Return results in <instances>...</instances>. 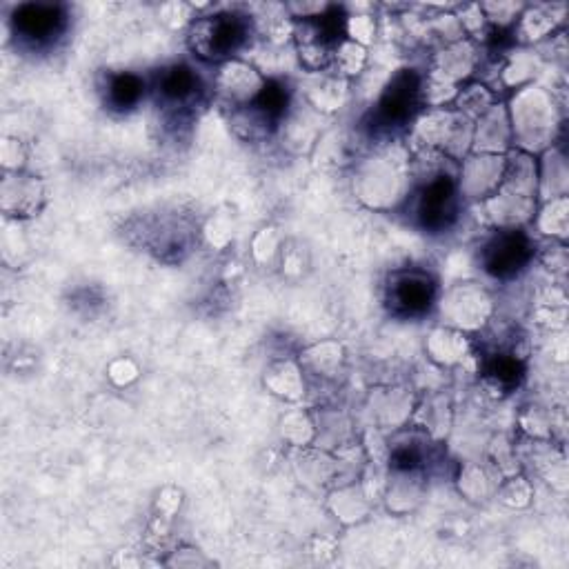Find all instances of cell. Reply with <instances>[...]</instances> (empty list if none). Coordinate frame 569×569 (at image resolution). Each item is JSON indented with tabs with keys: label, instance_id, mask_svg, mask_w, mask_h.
<instances>
[{
	"label": "cell",
	"instance_id": "8992f818",
	"mask_svg": "<svg viewBox=\"0 0 569 569\" xmlns=\"http://www.w3.org/2000/svg\"><path fill=\"white\" fill-rule=\"evenodd\" d=\"M294 45L301 65L312 74L327 72L334 65L336 54V27L329 25V16L321 14L314 18H303L294 23Z\"/></svg>",
	"mask_w": 569,
	"mask_h": 569
},
{
	"label": "cell",
	"instance_id": "5b68a950",
	"mask_svg": "<svg viewBox=\"0 0 569 569\" xmlns=\"http://www.w3.org/2000/svg\"><path fill=\"white\" fill-rule=\"evenodd\" d=\"M438 314L447 327L478 332L494 316V298L478 283H456L438 301Z\"/></svg>",
	"mask_w": 569,
	"mask_h": 569
},
{
	"label": "cell",
	"instance_id": "4fadbf2b",
	"mask_svg": "<svg viewBox=\"0 0 569 569\" xmlns=\"http://www.w3.org/2000/svg\"><path fill=\"white\" fill-rule=\"evenodd\" d=\"M394 476L387 478L383 498L387 509L394 514H409L423 503L425 498V478L421 469H392Z\"/></svg>",
	"mask_w": 569,
	"mask_h": 569
},
{
	"label": "cell",
	"instance_id": "7402d4cb",
	"mask_svg": "<svg viewBox=\"0 0 569 569\" xmlns=\"http://www.w3.org/2000/svg\"><path fill=\"white\" fill-rule=\"evenodd\" d=\"M567 161L565 154L556 145L543 152V161L538 163V196L545 201L567 196Z\"/></svg>",
	"mask_w": 569,
	"mask_h": 569
},
{
	"label": "cell",
	"instance_id": "44dd1931",
	"mask_svg": "<svg viewBox=\"0 0 569 569\" xmlns=\"http://www.w3.org/2000/svg\"><path fill=\"white\" fill-rule=\"evenodd\" d=\"M58 23H61V14H58L54 5H23L14 14L16 34L21 32L25 38H34V41H43V38L52 36Z\"/></svg>",
	"mask_w": 569,
	"mask_h": 569
},
{
	"label": "cell",
	"instance_id": "b9f144b4",
	"mask_svg": "<svg viewBox=\"0 0 569 569\" xmlns=\"http://www.w3.org/2000/svg\"><path fill=\"white\" fill-rule=\"evenodd\" d=\"M163 21L169 27H189L194 21V14H192V7L185 5V3H167L163 9Z\"/></svg>",
	"mask_w": 569,
	"mask_h": 569
},
{
	"label": "cell",
	"instance_id": "ac0fdd59",
	"mask_svg": "<svg viewBox=\"0 0 569 569\" xmlns=\"http://www.w3.org/2000/svg\"><path fill=\"white\" fill-rule=\"evenodd\" d=\"M372 503L374 501L367 496L361 483L358 485L349 483V485H341L329 494L327 507H329V512L336 516L338 523L356 525V523H363L369 516V512H372Z\"/></svg>",
	"mask_w": 569,
	"mask_h": 569
},
{
	"label": "cell",
	"instance_id": "ab89813d",
	"mask_svg": "<svg viewBox=\"0 0 569 569\" xmlns=\"http://www.w3.org/2000/svg\"><path fill=\"white\" fill-rule=\"evenodd\" d=\"M107 376L114 385L127 387V385H132L138 376H141V372H138V365L132 361V358H116L114 363H109Z\"/></svg>",
	"mask_w": 569,
	"mask_h": 569
},
{
	"label": "cell",
	"instance_id": "484cf974",
	"mask_svg": "<svg viewBox=\"0 0 569 569\" xmlns=\"http://www.w3.org/2000/svg\"><path fill=\"white\" fill-rule=\"evenodd\" d=\"M536 229L543 236L556 238V241H565L569 229V203L567 196L552 198L545 201L543 209L536 216Z\"/></svg>",
	"mask_w": 569,
	"mask_h": 569
},
{
	"label": "cell",
	"instance_id": "5bb4252c",
	"mask_svg": "<svg viewBox=\"0 0 569 569\" xmlns=\"http://www.w3.org/2000/svg\"><path fill=\"white\" fill-rule=\"evenodd\" d=\"M478 67V47L472 38H461V41L443 45L441 52L434 56L432 72L441 74L447 81L461 85L467 81Z\"/></svg>",
	"mask_w": 569,
	"mask_h": 569
},
{
	"label": "cell",
	"instance_id": "83f0119b",
	"mask_svg": "<svg viewBox=\"0 0 569 569\" xmlns=\"http://www.w3.org/2000/svg\"><path fill=\"white\" fill-rule=\"evenodd\" d=\"M496 487L498 483L481 465H465L458 476V489L469 503H485L496 494Z\"/></svg>",
	"mask_w": 569,
	"mask_h": 569
},
{
	"label": "cell",
	"instance_id": "d6986e66",
	"mask_svg": "<svg viewBox=\"0 0 569 569\" xmlns=\"http://www.w3.org/2000/svg\"><path fill=\"white\" fill-rule=\"evenodd\" d=\"M305 96H307V103L314 109H318L321 114L338 112L349 96V81L338 74L321 72V74H316L314 81L307 85Z\"/></svg>",
	"mask_w": 569,
	"mask_h": 569
},
{
	"label": "cell",
	"instance_id": "52a82bcc",
	"mask_svg": "<svg viewBox=\"0 0 569 569\" xmlns=\"http://www.w3.org/2000/svg\"><path fill=\"white\" fill-rule=\"evenodd\" d=\"M267 83L265 74L256 65L243 58H229L221 63L214 76V92L227 107L241 109L256 103Z\"/></svg>",
	"mask_w": 569,
	"mask_h": 569
},
{
	"label": "cell",
	"instance_id": "8d00e7d4",
	"mask_svg": "<svg viewBox=\"0 0 569 569\" xmlns=\"http://www.w3.org/2000/svg\"><path fill=\"white\" fill-rule=\"evenodd\" d=\"M252 254L258 263H274V258L281 254V236H278L274 227H263L261 232L254 236Z\"/></svg>",
	"mask_w": 569,
	"mask_h": 569
},
{
	"label": "cell",
	"instance_id": "cb8c5ba5",
	"mask_svg": "<svg viewBox=\"0 0 569 569\" xmlns=\"http://www.w3.org/2000/svg\"><path fill=\"white\" fill-rule=\"evenodd\" d=\"M343 363H345V352H343L341 343H336V341L316 343L314 347L305 349V354L301 358V367L309 369L314 376H321V378L338 376Z\"/></svg>",
	"mask_w": 569,
	"mask_h": 569
},
{
	"label": "cell",
	"instance_id": "2e32d148",
	"mask_svg": "<svg viewBox=\"0 0 569 569\" xmlns=\"http://www.w3.org/2000/svg\"><path fill=\"white\" fill-rule=\"evenodd\" d=\"M501 189H505V192H509V194H516V196L536 198L538 196V161H536V156L521 152V149H514V152H509Z\"/></svg>",
	"mask_w": 569,
	"mask_h": 569
},
{
	"label": "cell",
	"instance_id": "ba28073f",
	"mask_svg": "<svg viewBox=\"0 0 569 569\" xmlns=\"http://www.w3.org/2000/svg\"><path fill=\"white\" fill-rule=\"evenodd\" d=\"M505 163L507 154H467L456 174L458 194L467 198V201H487L503 185Z\"/></svg>",
	"mask_w": 569,
	"mask_h": 569
},
{
	"label": "cell",
	"instance_id": "7bdbcfd3",
	"mask_svg": "<svg viewBox=\"0 0 569 569\" xmlns=\"http://www.w3.org/2000/svg\"><path fill=\"white\" fill-rule=\"evenodd\" d=\"M181 503H183L181 489L165 487V489H161V494H158V498H156V512L161 514L163 518H172L178 509H181Z\"/></svg>",
	"mask_w": 569,
	"mask_h": 569
},
{
	"label": "cell",
	"instance_id": "f546056e",
	"mask_svg": "<svg viewBox=\"0 0 569 569\" xmlns=\"http://www.w3.org/2000/svg\"><path fill=\"white\" fill-rule=\"evenodd\" d=\"M496 105V94L483 83H472L463 89H458V94L454 98V109L461 112L469 121H476L481 118L489 107Z\"/></svg>",
	"mask_w": 569,
	"mask_h": 569
},
{
	"label": "cell",
	"instance_id": "d6a6232c",
	"mask_svg": "<svg viewBox=\"0 0 569 569\" xmlns=\"http://www.w3.org/2000/svg\"><path fill=\"white\" fill-rule=\"evenodd\" d=\"M536 69H538V56L527 54V52L514 54L507 61V65L503 67L501 78H503L505 85L521 89V87L529 85V81H532L534 74H536Z\"/></svg>",
	"mask_w": 569,
	"mask_h": 569
},
{
	"label": "cell",
	"instance_id": "e0dca14e",
	"mask_svg": "<svg viewBox=\"0 0 569 569\" xmlns=\"http://www.w3.org/2000/svg\"><path fill=\"white\" fill-rule=\"evenodd\" d=\"M389 289H392L389 298H392L394 307L403 309L407 314L423 312L434 301V283L429 281L427 274L421 272L401 274Z\"/></svg>",
	"mask_w": 569,
	"mask_h": 569
},
{
	"label": "cell",
	"instance_id": "7c38bea8",
	"mask_svg": "<svg viewBox=\"0 0 569 569\" xmlns=\"http://www.w3.org/2000/svg\"><path fill=\"white\" fill-rule=\"evenodd\" d=\"M485 221L496 229H521L529 221H534L536 198H525L498 189L494 196L481 203Z\"/></svg>",
	"mask_w": 569,
	"mask_h": 569
},
{
	"label": "cell",
	"instance_id": "e575fe53",
	"mask_svg": "<svg viewBox=\"0 0 569 569\" xmlns=\"http://www.w3.org/2000/svg\"><path fill=\"white\" fill-rule=\"evenodd\" d=\"M141 94H143V83L141 78H136L134 74L116 76L112 85H109V101L118 107L134 105L138 98H141Z\"/></svg>",
	"mask_w": 569,
	"mask_h": 569
},
{
	"label": "cell",
	"instance_id": "6da1fadb",
	"mask_svg": "<svg viewBox=\"0 0 569 569\" xmlns=\"http://www.w3.org/2000/svg\"><path fill=\"white\" fill-rule=\"evenodd\" d=\"M354 194L372 209H394L412 196V156L403 147H387L358 163Z\"/></svg>",
	"mask_w": 569,
	"mask_h": 569
},
{
	"label": "cell",
	"instance_id": "f35d334b",
	"mask_svg": "<svg viewBox=\"0 0 569 569\" xmlns=\"http://www.w3.org/2000/svg\"><path fill=\"white\" fill-rule=\"evenodd\" d=\"M521 425L534 438H549V434H552V421L541 407H527L521 414Z\"/></svg>",
	"mask_w": 569,
	"mask_h": 569
},
{
	"label": "cell",
	"instance_id": "60d3db41",
	"mask_svg": "<svg viewBox=\"0 0 569 569\" xmlns=\"http://www.w3.org/2000/svg\"><path fill=\"white\" fill-rule=\"evenodd\" d=\"M0 158H3V165L9 172H21L25 165V147L18 138H3L0 143Z\"/></svg>",
	"mask_w": 569,
	"mask_h": 569
},
{
	"label": "cell",
	"instance_id": "9a60e30c",
	"mask_svg": "<svg viewBox=\"0 0 569 569\" xmlns=\"http://www.w3.org/2000/svg\"><path fill=\"white\" fill-rule=\"evenodd\" d=\"M425 352L434 363L443 367H454L463 365L467 358L472 356V345H469V338L461 329L441 325L429 332Z\"/></svg>",
	"mask_w": 569,
	"mask_h": 569
},
{
	"label": "cell",
	"instance_id": "9c48e42d",
	"mask_svg": "<svg viewBox=\"0 0 569 569\" xmlns=\"http://www.w3.org/2000/svg\"><path fill=\"white\" fill-rule=\"evenodd\" d=\"M41 178L25 172H9L0 185V205L9 216H34L45 205Z\"/></svg>",
	"mask_w": 569,
	"mask_h": 569
},
{
	"label": "cell",
	"instance_id": "3957f363",
	"mask_svg": "<svg viewBox=\"0 0 569 569\" xmlns=\"http://www.w3.org/2000/svg\"><path fill=\"white\" fill-rule=\"evenodd\" d=\"M409 138L416 145V152H436L461 163L467 154H472L474 121L454 107H425L414 118Z\"/></svg>",
	"mask_w": 569,
	"mask_h": 569
},
{
	"label": "cell",
	"instance_id": "603a6c76",
	"mask_svg": "<svg viewBox=\"0 0 569 569\" xmlns=\"http://www.w3.org/2000/svg\"><path fill=\"white\" fill-rule=\"evenodd\" d=\"M158 92H161V96L169 105H187L189 101H194L198 92L196 74L185 65L165 69L161 81H158Z\"/></svg>",
	"mask_w": 569,
	"mask_h": 569
},
{
	"label": "cell",
	"instance_id": "74e56055",
	"mask_svg": "<svg viewBox=\"0 0 569 569\" xmlns=\"http://www.w3.org/2000/svg\"><path fill=\"white\" fill-rule=\"evenodd\" d=\"M343 29L347 34V41H354L363 47H367L369 43H374V38H376V21L367 14L347 16Z\"/></svg>",
	"mask_w": 569,
	"mask_h": 569
},
{
	"label": "cell",
	"instance_id": "d4e9b609",
	"mask_svg": "<svg viewBox=\"0 0 569 569\" xmlns=\"http://www.w3.org/2000/svg\"><path fill=\"white\" fill-rule=\"evenodd\" d=\"M336 469V458L323 452V449L301 447V456H298L296 461V472L305 485H325L336 476Z\"/></svg>",
	"mask_w": 569,
	"mask_h": 569
},
{
	"label": "cell",
	"instance_id": "1f68e13d",
	"mask_svg": "<svg viewBox=\"0 0 569 569\" xmlns=\"http://www.w3.org/2000/svg\"><path fill=\"white\" fill-rule=\"evenodd\" d=\"M369 61V54H367V47L358 45L354 41H341L336 47V54H334V67H336V74L347 78V81H352V78L361 76L365 72Z\"/></svg>",
	"mask_w": 569,
	"mask_h": 569
},
{
	"label": "cell",
	"instance_id": "d590c367",
	"mask_svg": "<svg viewBox=\"0 0 569 569\" xmlns=\"http://www.w3.org/2000/svg\"><path fill=\"white\" fill-rule=\"evenodd\" d=\"M203 234L207 238V243L216 247V249H223L229 243H232L234 238V221H232V214H223L218 212L214 216H209V221L205 223Z\"/></svg>",
	"mask_w": 569,
	"mask_h": 569
},
{
	"label": "cell",
	"instance_id": "30bf717a",
	"mask_svg": "<svg viewBox=\"0 0 569 569\" xmlns=\"http://www.w3.org/2000/svg\"><path fill=\"white\" fill-rule=\"evenodd\" d=\"M529 243L521 229H498L496 236L485 245V267L494 276H512L529 258Z\"/></svg>",
	"mask_w": 569,
	"mask_h": 569
},
{
	"label": "cell",
	"instance_id": "277c9868",
	"mask_svg": "<svg viewBox=\"0 0 569 569\" xmlns=\"http://www.w3.org/2000/svg\"><path fill=\"white\" fill-rule=\"evenodd\" d=\"M249 38V21L238 14L196 16L187 29L192 52L205 61H229Z\"/></svg>",
	"mask_w": 569,
	"mask_h": 569
},
{
	"label": "cell",
	"instance_id": "836d02e7",
	"mask_svg": "<svg viewBox=\"0 0 569 569\" xmlns=\"http://www.w3.org/2000/svg\"><path fill=\"white\" fill-rule=\"evenodd\" d=\"M496 496H498V501H501L507 507L523 509V507H527L529 503H532L534 487H532V483L527 481L525 476L512 474V476L507 478V481H503L501 485L496 487Z\"/></svg>",
	"mask_w": 569,
	"mask_h": 569
},
{
	"label": "cell",
	"instance_id": "8fae6325",
	"mask_svg": "<svg viewBox=\"0 0 569 569\" xmlns=\"http://www.w3.org/2000/svg\"><path fill=\"white\" fill-rule=\"evenodd\" d=\"M514 145L512 123H509L507 105L496 103L474 121L472 152L481 154H507Z\"/></svg>",
	"mask_w": 569,
	"mask_h": 569
},
{
	"label": "cell",
	"instance_id": "ffe728a7",
	"mask_svg": "<svg viewBox=\"0 0 569 569\" xmlns=\"http://www.w3.org/2000/svg\"><path fill=\"white\" fill-rule=\"evenodd\" d=\"M265 385L269 392L278 398H283V401L298 403L305 396L303 367L294 361H289V358H285V361H276L267 367Z\"/></svg>",
	"mask_w": 569,
	"mask_h": 569
},
{
	"label": "cell",
	"instance_id": "f6af8a7d",
	"mask_svg": "<svg viewBox=\"0 0 569 569\" xmlns=\"http://www.w3.org/2000/svg\"><path fill=\"white\" fill-rule=\"evenodd\" d=\"M114 565L118 567H136L138 565V558L134 556V552H118V556L114 558Z\"/></svg>",
	"mask_w": 569,
	"mask_h": 569
},
{
	"label": "cell",
	"instance_id": "4316f807",
	"mask_svg": "<svg viewBox=\"0 0 569 569\" xmlns=\"http://www.w3.org/2000/svg\"><path fill=\"white\" fill-rule=\"evenodd\" d=\"M381 425H403L409 414H412V398L405 389H385V394L378 396V401L372 405Z\"/></svg>",
	"mask_w": 569,
	"mask_h": 569
},
{
	"label": "cell",
	"instance_id": "7a4b0ae2",
	"mask_svg": "<svg viewBox=\"0 0 569 569\" xmlns=\"http://www.w3.org/2000/svg\"><path fill=\"white\" fill-rule=\"evenodd\" d=\"M507 114L516 149L536 156L554 147L561 129V109L549 89L538 85L521 87L509 103Z\"/></svg>",
	"mask_w": 569,
	"mask_h": 569
},
{
	"label": "cell",
	"instance_id": "4dcf8cb0",
	"mask_svg": "<svg viewBox=\"0 0 569 569\" xmlns=\"http://www.w3.org/2000/svg\"><path fill=\"white\" fill-rule=\"evenodd\" d=\"M556 23L558 21L554 14L547 12V9H527V12L518 18V36H521V41L525 43H541L554 32Z\"/></svg>",
	"mask_w": 569,
	"mask_h": 569
},
{
	"label": "cell",
	"instance_id": "ee69618b",
	"mask_svg": "<svg viewBox=\"0 0 569 569\" xmlns=\"http://www.w3.org/2000/svg\"><path fill=\"white\" fill-rule=\"evenodd\" d=\"M169 567H203L209 565L207 558L198 549H176L174 556L167 561Z\"/></svg>",
	"mask_w": 569,
	"mask_h": 569
},
{
	"label": "cell",
	"instance_id": "f1b7e54d",
	"mask_svg": "<svg viewBox=\"0 0 569 569\" xmlns=\"http://www.w3.org/2000/svg\"><path fill=\"white\" fill-rule=\"evenodd\" d=\"M283 441L292 447H312L316 441V421L305 409H292L281 421Z\"/></svg>",
	"mask_w": 569,
	"mask_h": 569
}]
</instances>
